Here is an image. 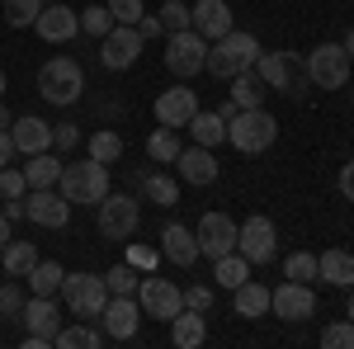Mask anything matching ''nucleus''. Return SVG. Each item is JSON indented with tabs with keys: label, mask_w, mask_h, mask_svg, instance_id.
Masks as SVG:
<instances>
[{
	"label": "nucleus",
	"mask_w": 354,
	"mask_h": 349,
	"mask_svg": "<svg viewBox=\"0 0 354 349\" xmlns=\"http://www.w3.org/2000/svg\"><path fill=\"white\" fill-rule=\"evenodd\" d=\"M255 57H260L255 33L232 28V33H222L218 43H208V66H203V71H213L218 81H232V76H241V71L255 66Z\"/></svg>",
	"instance_id": "f257e3e1"
},
{
	"label": "nucleus",
	"mask_w": 354,
	"mask_h": 349,
	"mask_svg": "<svg viewBox=\"0 0 354 349\" xmlns=\"http://www.w3.org/2000/svg\"><path fill=\"white\" fill-rule=\"evenodd\" d=\"M57 189H62V198L76 203V208H81V203L100 208V198L109 194V165H100L95 156H85V161H76V165H62Z\"/></svg>",
	"instance_id": "f03ea898"
},
{
	"label": "nucleus",
	"mask_w": 354,
	"mask_h": 349,
	"mask_svg": "<svg viewBox=\"0 0 354 349\" xmlns=\"http://www.w3.org/2000/svg\"><path fill=\"white\" fill-rule=\"evenodd\" d=\"M274 137H279V123H274V113H265V109H236V118H227V142L236 151H245V156L270 151Z\"/></svg>",
	"instance_id": "7ed1b4c3"
},
{
	"label": "nucleus",
	"mask_w": 354,
	"mask_h": 349,
	"mask_svg": "<svg viewBox=\"0 0 354 349\" xmlns=\"http://www.w3.org/2000/svg\"><path fill=\"white\" fill-rule=\"evenodd\" d=\"M85 90V71L76 57H48L43 71H38V95L48 104H76Z\"/></svg>",
	"instance_id": "20e7f679"
},
{
	"label": "nucleus",
	"mask_w": 354,
	"mask_h": 349,
	"mask_svg": "<svg viewBox=\"0 0 354 349\" xmlns=\"http://www.w3.org/2000/svg\"><path fill=\"white\" fill-rule=\"evenodd\" d=\"M302 66H307V81L317 85V90H345V81H350V71H354L345 43H322V48H312Z\"/></svg>",
	"instance_id": "39448f33"
},
{
	"label": "nucleus",
	"mask_w": 354,
	"mask_h": 349,
	"mask_svg": "<svg viewBox=\"0 0 354 349\" xmlns=\"http://www.w3.org/2000/svg\"><path fill=\"white\" fill-rule=\"evenodd\" d=\"M95 222H100V236L104 241H128L137 227H142V203H137L133 194H113L109 189L100 198V217Z\"/></svg>",
	"instance_id": "423d86ee"
},
{
	"label": "nucleus",
	"mask_w": 354,
	"mask_h": 349,
	"mask_svg": "<svg viewBox=\"0 0 354 349\" xmlns=\"http://www.w3.org/2000/svg\"><path fill=\"white\" fill-rule=\"evenodd\" d=\"M62 302H66V312H76V317H100L104 312V302H109V283H104V274H66L62 279Z\"/></svg>",
	"instance_id": "0eeeda50"
},
{
	"label": "nucleus",
	"mask_w": 354,
	"mask_h": 349,
	"mask_svg": "<svg viewBox=\"0 0 354 349\" xmlns=\"http://www.w3.org/2000/svg\"><path fill=\"white\" fill-rule=\"evenodd\" d=\"M255 76L279 90V95H302V85H307V66H302L298 53H260L255 57Z\"/></svg>",
	"instance_id": "6e6552de"
},
{
	"label": "nucleus",
	"mask_w": 354,
	"mask_h": 349,
	"mask_svg": "<svg viewBox=\"0 0 354 349\" xmlns=\"http://www.w3.org/2000/svg\"><path fill=\"white\" fill-rule=\"evenodd\" d=\"M203 66H208V38H198L194 28L170 33V43H165V71L180 76V81H194Z\"/></svg>",
	"instance_id": "1a4fd4ad"
},
{
	"label": "nucleus",
	"mask_w": 354,
	"mask_h": 349,
	"mask_svg": "<svg viewBox=\"0 0 354 349\" xmlns=\"http://www.w3.org/2000/svg\"><path fill=\"white\" fill-rule=\"evenodd\" d=\"M137 302H142V317H151V321H170V317L185 307V288L170 283V279H156V274H142V283H137Z\"/></svg>",
	"instance_id": "9d476101"
},
{
	"label": "nucleus",
	"mask_w": 354,
	"mask_h": 349,
	"mask_svg": "<svg viewBox=\"0 0 354 349\" xmlns=\"http://www.w3.org/2000/svg\"><path fill=\"white\" fill-rule=\"evenodd\" d=\"M19 321H24V330H28L24 335L28 349H48L57 340V330H62V307H57L53 297H28Z\"/></svg>",
	"instance_id": "9b49d317"
},
{
	"label": "nucleus",
	"mask_w": 354,
	"mask_h": 349,
	"mask_svg": "<svg viewBox=\"0 0 354 349\" xmlns=\"http://www.w3.org/2000/svg\"><path fill=\"white\" fill-rule=\"evenodd\" d=\"M236 250H241L250 265H270L274 255H279V232H274L270 217H245L241 232H236Z\"/></svg>",
	"instance_id": "f8f14e48"
},
{
	"label": "nucleus",
	"mask_w": 354,
	"mask_h": 349,
	"mask_svg": "<svg viewBox=\"0 0 354 349\" xmlns=\"http://www.w3.org/2000/svg\"><path fill=\"white\" fill-rule=\"evenodd\" d=\"M24 217L33 227H48V232H62L71 222V203L62 198V189H28L24 194Z\"/></svg>",
	"instance_id": "ddd939ff"
},
{
	"label": "nucleus",
	"mask_w": 354,
	"mask_h": 349,
	"mask_svg": "<svg viewBox=\"0 0 354 349\" xmlns=\"http://www.w3.org/2000/svg\"><path fill=\"white\" fill-rule=\"evenodd\" d=\"M270 312L279 321H307V317H317V293H312V283L283 279L279 288H270Z\"/></svg>",
	"instance_id": "4468645a"
},
{
	"label": "nucleus",
	"mask_w": 354,
	"mask_h": 349,
	"mask_svg": "<svg viewBox=\"0 0 354 349\" xmlns=\"http://www.w3.org/2000/svg\"><path fill=\"white\" fill-rule=\"evenodd\" d=\"M142 33H137V24H113L104 38H100V62L109 66V71H128L137 57H142Z\"/></svg>",
	"instance_id": "2eb2a0df"
},
{
	"label": "nucleus",
	"mask_w": 354,
	"mask_h": 349,
	"mask_svg": "<svg viewBox=\"0 0 354 349\" xmlns=\"http://www.w3.org/2000/svg\"><path fill=\"white\" fill-rule=\"evenodd\" d=\"M137 326H142V302H137V297H123V293H109L104 312H100L104 340H133Z\"/></svg>",
	"instance_id": "dca6fc26"
},
{
	"label": "nucleus",
	"mask_w": 354,
	"mask_h": 349,
	"mask_svg": "<svg viewBox=\"0 0 354 349\" xmlns=\"http://www.w3.org/2000/svg\"><path fill=\"white\" fill-rule=\"evenodd\" d=\"M236 232H241V222H232L227 213H203V217H198V227H194L198 250H203L208 260H218V255H227V250H236Z\"/></svg>",
	"instance_id": "f3484780"
},
{
	"label": "nucleus",
	"mask_w": 354,
	"mask_h": 349,
	"mask_svg": "<svg viewBox=\"0 0 354 349\" xmlns=\"http://www.w3.org/2000/svg\"><path fill=\"white\" fill-rule=\"evenodd\" d=\"M151 113H156L161 128H189V118L198 113V95L189 90V81L175 85V90H161L156 104H151Z\"/></svg>",
	"instance_id": "a211bd4d"
},
{
	"label": "nucleus",
	"mask_w": 354,
	"mask_h": 349,
	"mask_svg": "<svg viewBox=\"0 0 354 349\" xmlns=\"http://www.w3.org/2000/svg\"><path fill=\"white\" fill-rule=\"evenodd\" d=\"M33 28H38V38L43 43H71L76 33H81V15L71 10V5H43V15L33 19Z\"/></svg>",
	"instance_id": "6ab92c4d"
},
{
	"label": "nucleus",
	"mask_w": 354,
	"mask_h": 349,
	"mask_svg": "<svg viewBox=\"0 0 354 349\" xmlns=\"http://www.w3.org/2000/svg\"><path fill=\"white\" fill-rule=\"evenodd\" d=\"M175 170H180V180L194 189H208L213 180H218V156H213V147H185L180 156H175Z\"/></svg>",
	"instance_id": "aec40b11"
},
{
	"label": "nucleus",
	"mask_w": 354,
	"mask_h": 349,
	"mask_svg": "<svg viewBox=\"0 0 354 349\" xmlns=\"http://www.w3.org/2000/svg\"><path fill=\"white\" fill-rule=\"evenodd\" d=\"M189 28L198 38H208V43H218L222 33H232V10H227V0H198L189 10Z\"/></svg>",
	"instance_id": "412c9836"
},
{
	"label": "nucleus",
	"mask_w": 354,
	"mask_h": 349,
	"mask_svg": "<svg viewBox=\"0 0 354 349\" xmlns=\"http://www.w3.org/2000/svg\"><path fill=\"white\" fill-rule=\"evenodd\" d=\"M161 255L170 260V265H180V269H194V265H198V255H203V250H198V236H194L189 227H180V222H170V227L161 232Z\"/></svg>",
	"instance_id": "4be33fe9"
},
{
	"label": "nucleus",
	"mask_w": 354,
	"mask_h": 349,
	"mask_svg": "<svg viewBox=\"0 0 354 349\" xmlns=\"http://www.w3.org/2000/svg\"><path fill=\"white\" fill-rule=\"evenodd\" d=\"M10 137H15V151H24V156L53 151V123H43L38 113H28V118H15V123H10Z\"/></svg>",
	"instance_id": "5701e85b"
},
{
	"label": "nucleus",
	"mask_w": 354,
	"mask_h": 349,
	"mask_svg": "<svg viewBox=\"0 0 354 349\" xmlns=\"http://www.w3.org/2000/svg\"><path fill=\"white\" fill-rule=\"evenodd\" d=\"M317 283H330V288H354V255L350 250H326L317 255Z\"/></svg>",
	"instance_id": "b1692460"
},
{
	"label": "nucleus",
	"mask_w": 354,
	"mask_h": 349,
	"mask_svg": "<svg viewBox=\"0 0 354 349\" xmlns=\"http://www.w3.org/2000/svg\"><path fill=\"white\" fill-rule=\"evenodd\" d=\"M170 340L180 349H198L208 340V326H203V312H189V307H180L175 317H170Z\"/></svg>",
	"instance_id": "393cba45"
},
{
	"label": "nucleus",
	"mask_w": 354,
	"mask_h": 349,
	"mask_svg": "<svg viewBox=\"0 0 354 349\" xmlns=\"http://www.w3.org/2000/svg\"><path fill=\"white\" fill-rule=\"evenodd\" d=\"M232 307H236V317H245V321H260L270 312V288L255 283V279H245L241 288H232Z\"/></svg>",
	"instance_id": "a878e982"
},
{
	"label": "nucleus",
	"mask_w": 354,
	"mask_h": 349,
	"mask_svg": "<svg viewBox=\"0 0 354 349\" xmlns=\"http://www.w3.org/2000/svg\"><path fill=\"white\" fill-rule=\"evenodd\" d=\"M227 85H232L227 95H232V104H236V109H265V90H270V85L255 76V66L241 71V76H232Z\"/></svg>",
	"instance_id": "bb28decb"
},
{
	"label": "nucleus",
	"mask_w": 354,
	"mask_h": 349,
	"mask_svg": "<svg viewBox=\"0 0 354 349\" xmlns=\"http://www.w3.org/2000/svg\"><path fill=\"white\" fill-rule=\"evenodd\" d=\"M213 279H218V288H241L245 279H250V260H245L241 250H227V255H218L213 260Z\"/></svg>",
	"instance_id": "cd10ccee"
},
{
	"label": "nucleus",
	"mask_w": 354,
	"mask_h": 349,
	"mask_svg": "<svg viewBox=\"0 0 354 349\" xmlns=\"http://www.w3.org/2000/svg\"><path fill=\"white\" fill-rule=\"evenodd\" d=\"M62 279H66V269L57 265V260H38V265H33V269L24 274V283L33 288V297H57Z\"/></svg>",
	"instance_id": "c85d7f7f"
},
{
	"label": "nucleus",
	"mask_w": 354,
	"mask_h": 349,
	"mask_svg": "<svg viewBox=\"0 0 354 349\" xmlns=\"http://www.w3.org/2000/svg\"><path fill=\"white\" fill-rule=\"evenodd\" d=\"M24 170L28 189H53L57 180H62V161H57L53 151H38V156H28V165H19Z\"/></svg>",
	"instance_id": "c756f323"
},
{
	"label": "nucleus",
	"mask_w": 354,
	"mask_h": 349,
	"mask_svg": "<svg viewBox=\"0 0 354 349\" xmlns=\"http://www.w3.org/2000/svg\"><path fill=\"white\" fill-rule=\"evenodd\" d=\"M189 137L198 142V147H218V142H227V118L222 113H208V109H198L189 118Z\"/></svg>",
	"instance_id": "7c9ffc66"
},
{
	"label": "nucleus",
	"mask_w": 354,
	"mask_h": 349,
	"mask_svg": "<svg viewBox=\"0 0 354 349\" xmlns=\"http://www.w3.org/2000/svg\"><path fill=\"white\" fill-rule=\"evenodd\" d=\"M33 265H38V245H33V241H10V245H5V255H0V269H5L10 279H24Z\"/></svg>",
	"instance_id": "2f4dec72"
},
{
	"label": "nucleus",
	"mask_w": 354,
	"mask_h": 349,
	"mask_svg": "<svg viewBox=\"0 0 354 349\" xmlns=\"http://www.w3.org/2000/svg\"><path fill=\"white\" fill-rule=\"evenodd\" d=\"M185 151V142H180V128H156V133L147 137V156L161 165H175V156Z\"/></svg>",
	"instance_id": "473e14b6"
},
{
	"label": "nucleus",
	"mask_w": 354,
	"mask_h": 349,
	"mask_svg": "<svg viewBox=\"0 0 354 349\" xmlns=\"http://www.w3.org/2000/svg\"><path fill=\"white\" fill-rule=\"evenodd\" d=\"M53 345H62V349H100L104 345V330H95V326H62L57 330V340Z\"/></svg>",
	"instance_id": "72a5a7b5"
},
{
	"label": "nucleus",
	"mask_w": 354,
	"mask_h": 349,
	"mask_svg": "<svg viewBox=\"0 0 354 349\" xmlns=\"http://www.w3.org/2000/svg\"><path fill=\"white\" fill-rule=\"evenodd\" d=\"M142 189H147V198H151L156 208H175V203H180V185H175L170 175H142Z\"/></svg>",
	"instance_id": "f704fd0d"
},
{
	"label": "nucleus",
	"mask_w": 354,
	"mask_h": 349,
	"mask_svg": "<svg viewBox=\"0 0 354 349\" xmlns=\"http://www.w3.org/2000/svg\"><path fill=\"white\" fill-rule=\"evenodd\" d=\"M90 156L100 165H113L123 156V137L113 133V128H100V133H90Z\"/></svg>",
	"instance_id": "c9c22d12"
},
{
	"label": "nucleus",
	"mask_w": 354,
	"mask_h": 349,
	"mask_svg": "<svg viewBox=\"0 0 354 349\" xmlns=\"http://www.w3.org/2000/svg\"><path fill=\"white\" fill-rule=\"evenodd\" d=\"M48 0H5V24L10 28H33V19L43 15Z\"/></svg>",
	"instance_id": "e433bc0d"
},
{
	"label": "nucleus",
	"mask_w": 354,
	"mask_h": 349,
	"mask_svg": "<svg viewBox=\"0 0 354 349\" xmlns=\"http://www.w3.org/2000/svg\"><path fill=\"white\" fill-rule=\"evenodd\" d=\"M104 283H109V293H123V297H137V283H142V269L137 265H113L109 274H104Z\"/></svg>",
	"instance_id": "4c0bfd02"
},
{
	"label": "nucleus",
	"mask_w": 354,
	"mask_h": 349,
	"mask_svg": "<svg viewBox=\"0 0 354 349\" xmlns=\"http://www.w3.org/2000/svg\"><path fill=\"white\" fill-rule=\"evenodd\" d=\"M283 279H293V283H317V255H312V250H293V255L283 260Z\"/></svg>",
	"instance_id": "58836bf2"
},
{
	"label": "nucleus",
	"mask_w": 354,
	"mask_h": 349,
	"mask_svg": "<svg viewBox=\"0 0 354 349\" xmlns=\"http://www.w3.org/2000/svg\"><path fill=\"white\" fill-rule=\"evenodd\" d=\"M81 28L90 33V38H104V33L113 28L109 5H85V10H81Z\"/></svg>",
	"instance_id": "ea45409f"
},
{
	"label": "nucleus",
	"mask_w": 354,
	"mask_h": 349,
	"mask_svg": "<svg viewBox=\"0 0 354 349\" xmlns=\"http://www.w3.org/2000/svg\"><path fill=\"white\" fill-rule=\"evenodd\" d=\"M24 288L19 283H0V321H19V312H24Z\"/></svg>",
	"instance_id": "a19ab883"
},
{
	"label": "nucleus",
	"mask_w": 354,
	"mask_h": 349,
	"mask_svg": "<svg viewBox=\"0 0 354 349\" xmlns=\"http://www.w3.org/2000/svg\"><path fill=\"white\" fill-rule=\"evenodd\" d=\"M161 24H165V33L189 28V5H185V0H165L161 5Z\"/></svg>",
	"instance_id": "79ce46f5"
},
{
	"label": "nucleus",
	"mask_w": 354,
	"mask_h": 349,
	"mask_svg": "<svg viewBox=\"0 0 354 349\" xmlns=\"http://www.w3.org/2000/svg\"><path fill=\"white\" fill-rule=\"evenodd\" d=\"M322 345L326 349H354V321H335L322 330Z\"/></svg>",
	"instance_id": "37998d69"
},
{
	"label": "nucleus",
	"mask_w": 354,
	"mask_h": 349,
	"mask_svg": "<svg viewBox=\"0 0 354 349\" xmlns=\"http://www.w3.org/2000/svg\"><path fill=\"white\" fill-rule=\"evenodd\" d=\"M28 194V180H24V170H15V165H5L0 170V198H24Z\"/></svg>",
	"instance_id": "c03bdc74"
},
{
	"label": "nucleus",
	"mask_w": 354,
	"mask_h": 349,
	"mask_svg": "<svg viewBox=\"0 0 354 349\" xmlns=\"http://www.w3.org/2000/svg\"><path fill=\"white\" fill-rule=\"evenodd\" d=\"M109 15H113V24H137L147 10H142V0H109Z\"/></svg>",
	"instance_id": "a18cd8bd"
},
{
	"label": "nucleus",
	"mask_w": 354,
	"mask_h": 349,
	"mask_svg": "<svg viewBox=\"0 0 354 349\" xmlns=\"http://www.w3.org/2000/svg\"><path fill=\"white\" fill-rule=\"evenodd\" d=\"M76 142H81L76 123H53V151H76Z\"/></svg>",
	"instance_id": "49530a36"
},
{
	"label": "nucleus",
	"mask_w": 354,
	"mask_h": 349,
	"mask_svg": "<svg viewBox=\"0 0 354 349\" xmlns=\"http://www.w3.org/2000/svg\"><path fill=\"white\" fill-rule=\"evenodd\" d=\"M128 265H137L142 274H156V265H161V255H156L151 245H128Z\"/></svg>",
	"instance_id": "de8ad7c7"
},
{
	"label": "nucleus",
	"mask_w": 354,
	"mask_h": 349,
	"mask_svg": "<svg viewBox=\"0 0 354 349\" xmlns=\"http://www.w3.org/2000/svg\"><path fill=\"white\" fill-rule=\"evenodd\" d=\"M185 307L189 312H208L213 307V288H185Z\"/></svg>",
	"instance_id": "09e8293b"
},
{
	"label": "nucleus",
	"mask_w": 354,
	"mask_h": 349,
	"mask_svg": "<svg viewBox=\"0 0 354 349\" xmlns=\"http://www.w3.org/2000/svg\"><path fill=\"white\" fill-rule=\"evenodd\" d=\"M137 33H142V38H161V33H165L161 15H142V19H137Z\"/></svg>",
	"instance_id": "8fccbe9b"
},
{
	"label": "nucleus",
	"mask_w": 354,
	"mask_h": 349,
	"mask_svg": "<svg viewBox=\"0 0 354 349\" xmlns=\"http://www.w3.org/2000/svg\"><path fill=\"white\" fill-rule=\"evenodd\" d=\"M10 161H15V137H10L5 128H0V170H5Z\"/></svg>",
	"instance_id": "3c124183"
},
{
	"label": "nucleus",
	"mask_w": 354,
	"mask_h": 349,
	"mask_svg": "<svg viewBox=\"0 0 354 349\" xmlns=\"http://www.w3.org/2000/svg\"><path fill=\"white\" fill-rule=\"evenodd\" d=\"M340 194H345V198H354V161L340 165Z\"/></svg>",
	"instance_id": "603ef678"
},
{
	"label": "nucleus",
	"mask_w": 354,
	"mask_h": 349,
	"mask_svg": "<svg viewBox=\"0 0 354 349\" xmlns=\"http://www.w3.org/2000/svg\"><path fill=\"white\" fill-rule=\"evenodd\" d=\"M0 203H5L0 213L10 217V222H19V217H24V198H0Z\"/></svg>",
	"instance_id": "864d4df0"
},
{
	"label": "nucleus",
	"mask_w": 354,
	"mask_h": 349,
	"mask_svg": "<svg viewBox=\"0 0 354 349\" xmlns=\"http://www.w3.org/2000/svg\"><path fill=\"white\" fill-rule=\"evenodd\" d=\"M10 241H15V236H10V217L0 213V255H5V245H10Z\"/></svg>",
	"instance_id": "5fc2aeb1"
},
{
	"label": "nucleus",
	"mask_w": 354,
	"mask_h": 349,
	"mask_svg": "<svg viewBox=\"0 0 354 349\" xmlns=\"http://www.w3.org/2000/svg\"><path fill=\"white\" fill-rule=\"evenodd\" d=\"M10 123H15V113H10V109H5V100H0V128H5V133H10Z\"/></svg>",
	"instance_id": "6e6d98bb"
},
{
	"label": "nucleus",
	"mask_w": 354,
	"mask_h": 349,
	"mask_svg": "<svg viewBox=\"0 0 354 349\" xmlns=\"http://www.w3.org/2000/svg\"><path fill=\"white\" fill-rule=\"evenodd\" d=\"M345 53H350V62H354V28H350V38H345Z\"/></svg>",
	"instance_id": "4d7b16f0"
},
{
	"label": "nucleus",
	"mask_w": 354,
	"mask_h": 349,
	"mask_svg": "<svg viewBox=\"0 0 354 349\" xmlns=\"http://www.w3.org/2000/svg\"><path fill=\"white\" fill-rule=\"evenodd\" d=\"M5 85H10V81H5V71H0V100H5Z\"/></svg>",
	"instance_id": "13d9d810"
},
{
	"label": "nucleus",
	"mask_w": 354,
	"mask_h": 349,
	"mask_svg": "<svg viewBox=\"0 0 354 349\" xmlns=\"http://www.w3.org/2000/svg\"><path fill=\"white\" fill-rule=\"evenodd\" d=\"M345 317H350V321H354V297H350V312H345Z\"/></svg>",
	"instance_id": "bf43d9fd"
}]
</instances>
